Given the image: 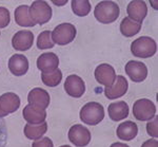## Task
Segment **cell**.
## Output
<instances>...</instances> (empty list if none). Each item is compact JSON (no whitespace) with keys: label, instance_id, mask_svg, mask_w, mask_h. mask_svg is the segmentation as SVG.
I'll use <instances>...</instances> for the list:
<instances>
[{"label":"cell","instance_id":"cell-14","mask_svg":"<svg viewBox=\"0 0 158 147\" xmlns=\"http://www.w3.org/2000/svg\"><path fill=\"white\" fill-rule=\"evenodd\" d=\"M9 70L16 76H22L29 70V60L22 54H15L9 59Z\"/></svg>","mask_w":158,"mask_h":147},{"label":"cell","instance_id":"cell-35","mask_svg":"<svg viewBox=\"0 0 158 147\" xmlns=\"http://www.w3.org/2000/svg\"><path fill=\"white\" fill-rule=\"evenodd\" d=\"M60 147H71L70 145H62V146H60Z\"/></svg>","mask_w":158,"mask_h":147},{"label":"cell","instance_id":"cell-25","mask_svg":"<svg viewBox=\"0 0 158 147\" xmlns=\"http://www.w3.org/2000/svg\"><path fill=\"white\" fill-rule=\"evenodd\" d=\"M74 14L80 17H85L91 12V3L88 0H73L71 2Z\"/></svg>","mask_w":158,"mask_h":147},{"label":"cell","instance_id":"cell-32","mask_svg":"<svg viewBox=\"0 0 158 147\" xmlns=\"http://www.w3.org/2000/svg\"><path fill=\"white\" fill-rule=\"evenodd\" d=\"M110 147H130L129 145H127V144H123V143H113Z\"/></svg>","mask_w":158,"mask_h":147},{"label":"cell","instance_id":"cell-24","mask_svg":"<svg viewBox=\"0 0 158 147\" xmlns=\"http://www.w3.org/2000/svg\"><path fill=\"white\" fill-rule=\"evenodd\" d=\"M62 79V72L59 69L52 72H42L41 81L48 87H56L60 84Z\"/></svg>","mask_w":158,"mask_h":147},{"label":"cell","instance_id":"cell-26","mask_svg":"<svg viewBox=\"0 0 158 147\" xmlns=\"http://www.w3.org/2000/svg\"><path fill=\"white\" fill-rule=\"evenodd\" d=\"M54 47V41L52 39V33L50 31H43L37 37V48L40 50L51 49Z\"/></svg>","mask_w":158,"mask_h":147},{"label":"cell","instance_id":"cell-28","mask_svg":"<svg viewBox=\"0 0 158 147\" xmlns=\"http://www.w3.org/2000/svg\"><path fill=\"white\" fill-rule=\"evenodd\" d=\"M147 132L152 138L156 139L158 136V118L155 115L154 121L151 120V122L147 124Z\"/></svg>","mask_w":158,"mask_h":147},{"label":"cell","instance_id":"cell-22","mask_svg":"<svg viewBox=\"0 0 158 147\" xmlns=\"http://www.w3.org/2000/svg\"><path fill=\"white\" fill-rule=\"evenodd\" d=\"M48 131V124L43 122L40 124H30L27 123L24 126V136L30 140H38Z\"/></svg>","mask_w":158,"mask_h":147},{"label":"cell","instance_id":"cell-30","mask_svg":"<svg viewBox=\"0 0 158 147\" xmlns=\"http://www.w3.org/2000/svg\"><path fill=\"white\" fill-rule=\"evenodd\" d=\"M32 147H54V145L50 138H42L33 142Z\"/></svg>","mask_w":158,"mask_h":147},{"label":"cell","instance_id":"cell-27","mask_svg":"<svg viewBox=\"0 0 158 147\" xmlns=\"http://www.w3.org/2000/svg\"><path fill=\"white\" fill-rule=\"evenodd\" d=\"M11 21V16H10V12L6 7H0V29L7 27Z\"/></svg>","mask_w":158,"mask_h":147},{"label":"cell","instance_id":"cell-1","mask_svg":"<svg viewBox=\"0 0 158 147\" xmlns=\"http://www.w3.org/2000/svg\"><path fill=\"white\" fill-rule=\"evenodd\" d=\"M120 14L118 4L114 1H100L94 10V16L101 24H112L116 21Z\"/></svg>","mask_w":158,"mask_h":147},{"label":"cell","instance_id":"cell-23","mask_svg":"<svg viewBox=\"0 0 158 147\" xmlns=\"http://www.w3.org/2000/svg\"><path fill=\"white\" fill-rule=\"evenodd\" d=\"M140 29H141V24L130 19L129 17L123 18L120 24V32L126 37H132L136 35L137 33H139Z\"/></svg>","mask_w":158,"mask_h":147},{"label":"cell","instance_id":"cell-31","mask_svg":"<svg viewBox=\"0 0 158 147\" xmlns=\"http://www.w3.org/2000/svg\"><path fill=\"white\" fill-rule=\"evenodd\" d=\"M141 147H158V141L155 139H151V140H148L142 144Z\"/></svg>","mask_w":158,"mask_h":147},{"label":"cell","instance_id":"cell-3","mask_svg":"<svg viewBox=\"0 0 158 147\" xmlns=\"http://www.w3.org/2000/svg\"><path fill=\"white\" fill-rule=\"evenodd\" d=\"M104 118V108L97 102H90L80 110V120L86 125L95 126Z\"/></svg>","mask_w":158,"mask_h":147},{"label":"cell","instance_id":"cell-9","mask_svg":"<svg viewBox=\"0 0 158 147\" xmlns=\"http://www.w3.org/2000/svg\"><path fill=\"white\" fill-rule=\"evenodd\" d=\"M34 43V34L29 30L18 31L12 38V46L17 51H27Z\"/></svg>","mask_w":158,"mask_h":147},{"label":"cell","instance_id":"cell-11","mask_svg":"<svg viewBox=\"0 0 158 147\" xmlns=\"http://www.w3.org/2000/svg\"><path fill=\"white\" fill-rule=\"evenodd\" d=\"M126 73L135 82H143L148 76V68L141 61L130 60L126 65Z\"/></svg>","mask_w":158,"mask_h":147},{"label":"cell","instance_id":"cell-2","mask_svg":"<svg viewBox=\"0 0 158 147\" xmlns=\"http://www.w3.org/2000/svg\"><path fill=\"white\" fill-rule=\"evenodd\" d=\"M157 51L156 41L149 36H142L131 43V52L134 56L140 58L152 57Z\"/></svg>","mask_w":158,"mask_h":147},{"label":"cell","instance_id":"cell-18","mask_svg":"<svg viewBox=\"0 0 158 147\" xmlns=\"http://www.w3.org/2000/svg\"><path fill=\"white\" fill-rule=\"evenodd\" d=\"M59 58L55 53H43L37 58V68L42 72H52L58 69Z\"/></svg>","mask_w":158,"mask_h":147},{"label":"cell","instance_id":"cell-33","mask_svg":"<svg viewBox=\"0 0 158 147\" xmlns=\"http://www.w3.org/2000/svg\"><path fill=\"white\" fill-rule=\"evenodd\" d=\"M54 3L56 4V6H63V4L67 3V1H62V2H58V1H53Z\"/></svg>","mask_w":158,"mask_h":147},{"label":"cell","instance_id":"cell-17","mask_svg":"<svg viewBox=\"0 0 158 147\" xmlns=\"http://www.w3.org/2000/svg\"><path fill=\"white\" fill-rule=\"evenodd\" d=\"M20 107V99L16 93L6 92L0 96V109L6 114H10L18 110Z\"/></svg>","mask_w":158,"mask_h":147},{"label":"cell","instance_id":"cell-15","mask_svg":"<svg viewBox=\"0 0 158 147\" xmlns=\"http://www.w3.org/2000/svg\"><path fill=\"white\" fill-rule=\"evenodd\" d=\"M23 118L30 124H40L45 122L47 118V112L45 109L40 107L34 106V105H27L22 110Z\"/></svg>","mask_w":158,"mask_h":147},{"label":"cell","instance_id":"cell-10","mask_svg":"<svg viewBox=\"0 0 158 147\" xmlns=\"http://www.w3.org/2000/svg\"><path fill=\"white\" fill-rule=\"evenodd\" d=\"M65 92L72 97H80L85 94V84L83 79L78 75H69L64 82Z\"/></svg>","mask_w":158,"mask_h":147},{"label":"cell","instance_id":"cell-34","mask_svg":"<svg viewBox=\"0 0 158 147\" xmlns=\"http://www.w3.org/2000/svg\"><path fill=\"white\" fill-rule=\"evenodd\" d=\"M4 117H6V113L2 112V111H1V109H0V118H4Z\"/></svg>","mask_w":158,"mask_h":147},{"label":"cell","instance_id":"cell-8","mask_svg":"<svg viewBox=\"0 0 158 147\" xmlns=\"http://www.w3.org/2000/svg\"><path fill=\"white\" fill-rule=\"evenodd\" d=\"M95 78L100 85L106 87H111L116 79L115 69L109 64H101L95 69Z\"/></svg>","mask_w":158,"mask_h":147},{"label":"cell","instance_id":"cell-19","mask_svg":"<svg viewBox=\"0 0 158 147\" xmlns=\"http://www.w3.org/2000/svg\"><path fill=\"white\" fill-rule=\"evenodd\" d=\"M137 133H138V127H137L136 123L132 122V121H127V122H122L121 124H119L116 130V135L118 139L122 141L133 140L136 138Z\"/></svg>","mask_w":158,"mask_h":147},{"label":"cell","instance_id":"cell-16","mask_svg":"<svg viewBox=\"0 0 158 147\" xmlns=\"http://www.w3.org/2000/svg\"><path fill=\"white\" fill-rule=\"evenodd\" d=\"M50 100L49 92L42 88H34L31 90L27 95V102L30 105H34V106L42 108V109L49 107Z\"/></svg>","mask_w":158,"mask_h":147},{"label":"cell","instance_id":"cell-6","mask_svg":"<svg viewBox=\"0 0 158 147\" xmlns=\"http://www.w3.org/2000/svg\"><path fill=\"white\" fill-rule=\"evenodd\" d=\"M133 115L138 121H151L156 115V106L151 100L140 99L133 106Z\"/></svg>","mask_w":158,"mask_h":147},{"label":"cell","instance_id":"cell-5","mask_svg":"<svg viewBox=\"0 0 158 147\" xmlns=\"http://www.w3.org/2000/svg\"><path fill=\"white\" fill-rule=\"evenodd\" d=\"M76 34H77V31H76L75 25L69 22H64V24L57 25L53 30L52 39L54 43H57L59 46H65L75 39Z\"/></svg>","mask_w":158,"mask_h":147},{"label":"cell","instance_id":"cell-4","mask_svg":"<svg viewBox=\"0 0 158 147\" xmlns=\"http://www.w3.org/2000/svg\"><path fill=\"white\" fill-rule=\"evenodd\" d=\"M30 16L36 24H44L49 22L52 18V9L50 4L45 1L37 0L30 7Z\"/></svg>","mask_w":158,"mask_h":147},{"label":"cell","instance_id":"cell-29","mask_svg":"<svg viewBox=\"0 0 158 147\" xmlns=\"http://www.w3.org/2000/svg\"><path fill=\"white\" fill-rule=\"evenodd\" d=\"M6 142H7L6 125L3 120L0 118V147H6Z\"/></svg>","mask_w":158,"mask_h":147},{"label":"cell","instance_id":"cell-13","mask_svg":"<svg viewBox=\"0 0 158 147\" xmlns=\"http://www.w3.org/2000/svg\"><path fill=\"white\" fill-rule=\"evenodd\" d=\"M127 12H128L130 19L134 20L138 24H141L148 14V7L144 1L134 0L128 4Z\"/></svg>","mask_w":158,"mask_h":147},{"label":"cell","instance_id":"cell-7","mask_svg":"<svg viewBox=\"0 0 158 147\" xmlns=\"http://www.w3.org/2000/svg\"><path fill=\"white\" fill-rule=\"evenodd\" d=\"M69 140L76 147H85L91 141L90 130L83 125L76 124L69 130Z\"/></svg>","mask_w":158,"mask_h":147},{"label":"cell","instance_id":"cell-12","mask_svg":"<svg viewBox=\"0 0 158 147\" xmlns=\"http://www.w3.org/2000/svg\"><path fill=\"white\" fill-rule=\"evenodd\" d=\"M128 81L126 79V77L122 75L116 76V79L114 82V84L111 87H106L104 89V94L109 100H115L118 97L123 96L128 91Z\"/></svg>","mask_w":158,"mask_h":147},{"label":"cell","instance_id":"cell-21","mask_svg":"<svg viewBox=\"0 0 158 147\" xmlns=\"http://www.w3.org/2000/svg\"><path fill=\"white\" fill-rule=\"evenodd\" d=\"M14 15H15V21L20 27L31 28L36 24L30 16V7L27 6V4L19 6L15 10Z\"/></svg>","mask_w":158,"mask_h":147},{"label":"cell","instance_id":"cell-20","mask_svg":"<svg viewBox=\"0 0 158 147\" xmlns=\"http://www.w3.org/2000/svg\"><path fill=\"white\" fill-rule=\"evenodd\" d=\"M109 117L114 122H119L121 120H124L129 115V106L126 102L120 100L117 103H112L108 108Z\"/></svg>","mask_w":158,"mask_h":147}]
</instances>
